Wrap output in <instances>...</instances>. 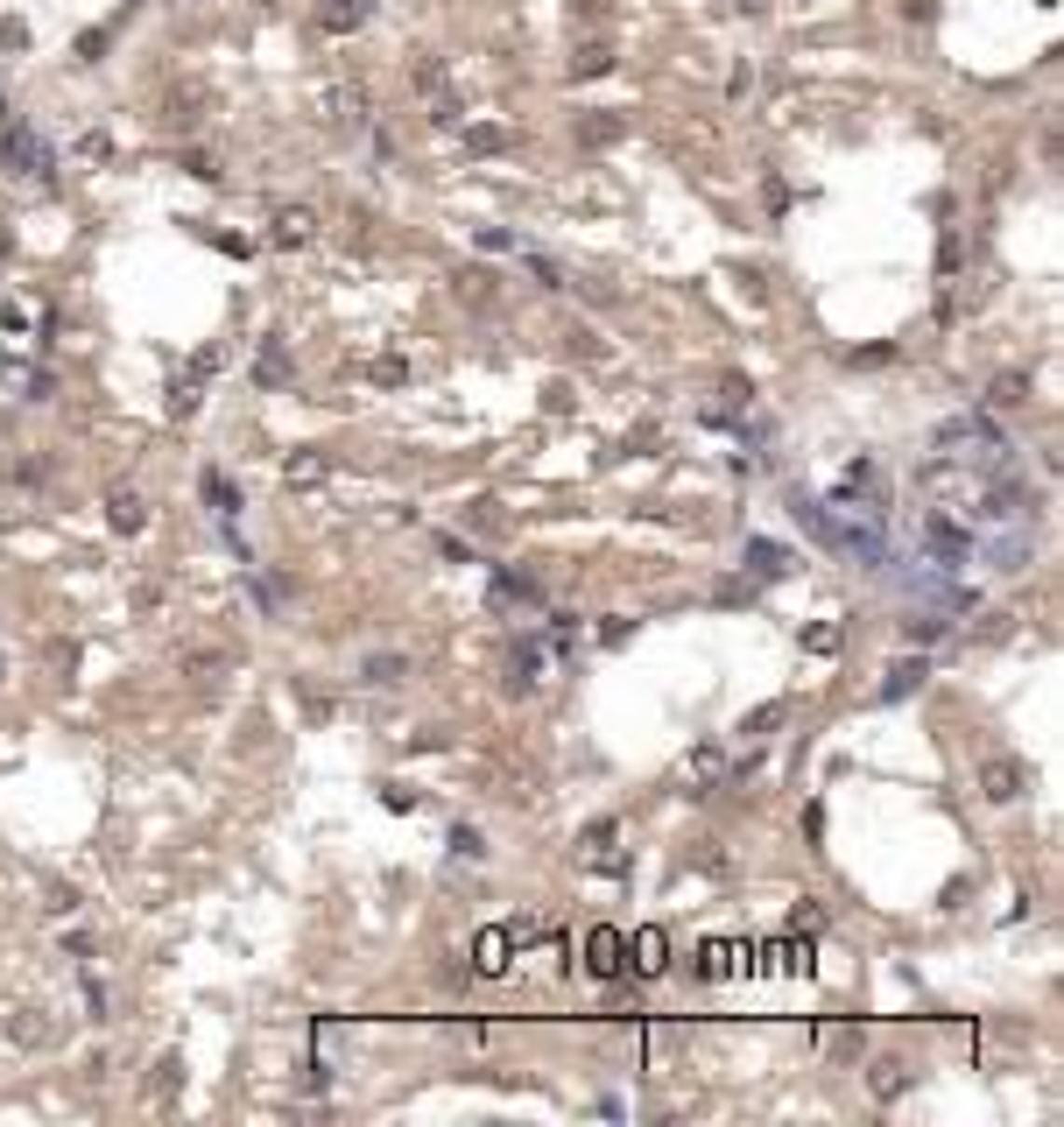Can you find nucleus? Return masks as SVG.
Returning a JSON list of instances; mask_svg holds the SVG:
<instances>
[{"label":"nucleus","instance_id":"obj_8","mask_svg":"<svg viewBox=\"0 0 1064 1127\" xmlns=\"http://www.w3.org/2000/svg\"><path fill=\"white\" fill-rule=\"evenodd\" d=\"M635 966L642 972H663L670 966V958H663V930H656V923H649V930H635Z\"/></svg>","mask_w":1064,"mask_h":1127},{"label":"nucleus","instance_id":"obj_20","mask_svg":"<svg viewBox=\"0 0 1064 1127\" xmlns=\"http://www.w3.org/2000/svg\"><path fill=\"white\" fill-rule=\"evenodd\" d=\"M451 853H459V859H479L487 845H479V832H465V825H459V832H451Z\"/></svg>","mask_w":1064,"mask_h":1127},{"label":"nucleus","instance_id":"obj_17","mask_svg":"<svg viewBox=\"0 0 1064 1127\" xmlns=\"http://www.w3.org/2000/svg\"><path fill=\"white\" fill-rule=\"evenodd\" d=\"M465 148H473V156H493V148H508V134H501V128H473V134H465Z\"/></svg>","mask_w":1064,"mask_h":1127},{"label":"nucleus","instance_id":"obj_15","mask_svg":"<svg viewBox=\"0 0 1064 1127\" xmlns=\"http://www.w3.org/2000/svg\"><path fill=\"white\" fill-rule=\"evenodd\" d=\"M409 677V663H402V655H374V663L360 669V683H402Z\"/></svg>","mask_w":1064,"mask_h":1127},{"label":"nucleus","instance_id":"obj_5","mask_svg":"<svg viewBox=\"0 0 1064 1127\" xmlns=\"http://www.w3.org/2000/svg\"><path fill=\"white\" fill-rule=\"evenodd\" d=\"M106 522H113V529H128V536H134V529L148 522V508L134 501V493H106Z\"/></svg>","mask_w":1064,"mask_h":1127},{"label":"nucleus","instance_id":"obj_24","mask_svg":"<svg viewBox=\"0 0 1064 1127\" xmlns=\"http://www.w3.org/2000/svg\"><path fill=\"white\" fill-rule=\"evenodd\" d=\"M790 923H796V930H818V923H825V909H818V902H796Z\"/></svg>","mask_w":1064,"mask_h":1127},{"label":"nucleus","instance_id":"obj_11","mask_svg":"<svg viewBox=\"0 0 1064 1127\" xmlns=\"http://www.w3.org/2000/svg\"><path fill=\"white\" fill-rule=\"evenodd\" d=\"M508 944H515L508 930H487V937H479V972H501V966H508Z\"/></svg>","mask_w":1064,"mask_h":1127},{"label":"nucleus","instance_id":"obj_21","mask_svg":"<svg viewBox=\"0 0 1064 1127\" xmlns=\"http://www.w3.org/2000/svg\"><path fill=\"white\" fill-rule=\"evenodd\" d=\"M529 268H536V282H543V289H564V268H557V261H543V254H529Z\"/></svg>","mask_w":1064,"mask_h":1127},{"label":"nucleus","instance_id":"obj_1","mask_svg":"<svg viewBox=\"0 0 1064 1127\" xmlns=\"http://www.w3.org/2000/svg\"><path fill=\"white\" fill-rule=\"evenodd\" d=\"M0 156H7V170H21V176H49V148L35 142V128H7V142H0Z\"/></svg>","mask_w":1064,"mask_h":1127},{"label":"nucleus","instance_id":"obj_13","mask_svg":"<svg viewBox=\"0 0 1064 1127\" xmlns=\"http://www.w3.org/2000/svg\"><path fill=\"white\" fill-rule=\"evenodd\" d=\"M283 479H289V487H318V479H325V459H318V451H303V459L283 465Z\"/></svg>","mask_w":1064,"mask_h":1127},{"label":"nucleus","instance_id":"obj_18","mask_svg":"<svg viewBox=\"0 0 1064 1127\" xmlns=\"http://www.w3.org/2000/svg\"><path fill=\"white\" fill-rule=\"evenodd\" d=\"M994 402H1001V409H1016V402H1022V374H1001V381H994Z\"/></svg>","mask_w":1064,"mask_h":1127},{"label":"nucleus","instance_id":"obj_6","mask_svg":"<svg viewBox=\"0 0 1064 1127\" xmlns=\"http://www.w3.org/2000/svg\"><path fill=\"white\" fill-rule=\"evenodd\" d=\"M255 381H261V388H283V381H289V360H283V338H269V346H261V360H255Z\"/></svg>","mask_w":1064,"mask_h":1127},{"label":"nucleus","instance_id":"obj_4","mask_svg":"<svg viewBox=\"0 0 1064 1127\" xmlns=\"http://www.w3.org/2000/svg\"><path fill=\"white\" fill-rule=\"evenodd\" d=\"M543 592H536V578H515V571H501L493 578V606H536Z\"/></svg>","mask_w":1064,"mask_h":1127},{"label":"nucleus","instance_id":"obj_25","mask_svg":"<svg viewBox=\"0 0 1064 1127\" xmlns=\"http://www.w3.org/2000/svg\"><path fill=\"white\" fill-rule=\"evenodd\" d=\"M740 7H762V0H740Z\"/></svg>","mask_w":1064,"mask_h":1127},{"label":"nucleus","instance_id":"obj_7","mask_svg":"<svg viewBox=\"0 0 1064 1127\" xmlns=\"http://www.w3.org/2000/svg\"><path fill=\"white\" fill-rule=\"evenodd\" d=\"M536 669H543V641H522V649H515V691H536Z\"/></svg>","mask_w":1064,"mask_h":1127},{"label":"nucleus","instance_id":"obj_19","mask_svg":"<svg viewBox=\"0 0 1064 1127\" xmlns=\"http://www.w3.org/2000/svg\"><path fill=\"white\" fill-rule=\"evenodd\" d=\"M782 712H790V705H782V698H776V705H762V712L747 719V733H768V726H782Z\"/></svg>","mask_w":1064,"mask_h":1127},{"label":"nucleus","instance_id":"obj_10","mask_svg":"<svg viewBox=\"0 0 1064 1127\" xmlns=\"http://www.w3.org/2000/svg\"><path fill=\"white\" fill-rule=\"evenodd\" d=\"M311 226H318V219H311L303 205L283 212V219H275V247H297V240H311Z\"/></svg>","mask_w":1064,"mask_h":1127},{"label":"nucleus","instance_id":"obj_23","mask_svg":"<svg viewBox=\"0 0 1064 1127\" xmlns=\"http://www.w3.org/2000/svg\"><path fill=\"white\" fill-rule=\"evenodd\" d=\"M937 635H945V620H931V613L909 620V641H937Z\"/></svg>","mask_w":1064,"mask_h":1127},{"label":"nucleus","instance_id":"obj_14","mask_svg":"<svg viewBox=\"0 0 1064 1127\" xmlns=\"http://www.w3.org/2000/svg\"><path fill=\"white\" fill-rule=\"evenodd\" d=\"M917 683H923V663H895V669H889V683H881V698H909Z\"/></svg>","mask_w":1064,"mask_h":1127},{"label":"nucleus","instance_id":"obj_22","mask_svg":"<svg viewBox=\"0 0 1064 1127\" xmlns=\"http://www.w3.org/2000/svg\"><path fill=\"white\" fill-rule=\"evenodd\" d=\"M606 64H614V57H606V49H586V57H578V64H572V71H578V78H600V71H606Z\"/></svg>","mask_w":1064,"mask_h":1127},{"label":"nucleus","instance_id":"obj_16","mask_svg":"<svg viewBox=\"0 0 1064 1127\" xmlns=\"http://www.w3.org/2000/svg\"><path fill=\"white\" fill-rule=\"evenodd\" d=\"M205 501H212V515H233L240 508V493L226 487V473H205Z\"/></svg>","mask_w":1064,"mask_h":1127},{"label":"nucleus","instance_id":"obj_2","mask_svg":"<svg viewBox=\"0 0 1064 1127\" xmlns=\"http://www.w3.org/2000/svg\"><path fill=\"white\" fill-rule=\"evenodd\" d=\"M980 790H987V804H1016V796L1029 790V768H1022L1016 754H1001V762L980 768Z\"/></svg>","mask_w":1064,"mask_h":1127},{"label":"nucleus","instance_id":"obj_9","mask_svg":"<svg viewBox=\"0 0 1064 1127\" xmlns=\"http://www.w3.org/2000/svg\"><path fill=\"white\" fill-rule=\"evenodd\" d=\"M747 564H754V578H782L790 571V557H782L776 543H747Z\"/></svg>","mask_w":1064,"mask_h":1127},{"label":"nucleus","instance_id":"obj_12","mask_svg":"<svg viewBox=\"0 0 1064 1127\" xmlns=\"http://www.w3.org/2000/svg\"><path fill=\"white\" fill-rule=\"evenodd\" d=\"M366 0H325V29H360Z\"/></svg>","mask_w":1064,"mask_h":1127},{"label":"nucleus","instance_id":"obj_3","mask_svg":"<svg viewBox=\"0 0 1064 1127\" xmlns=\"http://www.w3.org/2000/svg\"><path fill=\"white\" fill-rule=\"evenodd\" d=\"M620 952H628V937H620V930H592V958H586V966L600 972V980H614V972L628 966Z\"/></svg>","mask_w":1064,"mask_h":1127}]
</instances>
